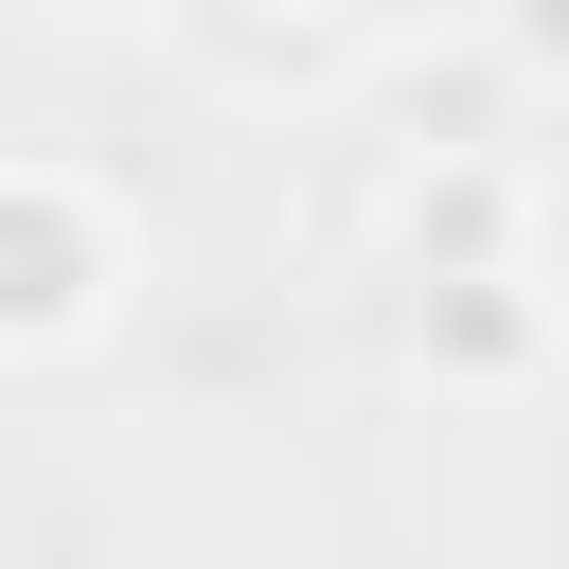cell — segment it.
Returning <instances> with one entry per match:
<instances>
[{
  "label": "cell",
  "mask_w": 569,
  "mask_h": 569,
  "mask_svg": "<svg viewBox=\"0 0 569 569\" xmlns=\"http://www.w3.org/2000/svg\"><path fill=\"white\" fill-rule=\"evenodd\" d=\"M124 213L71 178V160H0V356H71V338H107V302H124Z\"/></svg>",
  "instance_id": "1"
},
{
  "label": "cell",
  "mask_w": 569,
  "mask_h": 569,
  "mask_svg": "<svg viewBox=\"0 0 569 569\" xmlns=\"http://www.w3.org/2000/svg\"><path fill=\"white\" fill-rule=\"evenodd\" d=\"M391 249H409V284H498V267L533 249V213H516V160H409V196H391Z\"/></svg>",
  "instance_id": "2"
},
{
  "label": "cell",
  "mask_w": 569,
  "mask_h": 569,
  "mask_svg": "<svg viewBox=\"0 0 569 569\" xmlns=\"http://www.w3.org/2000/svg\"><path fill=\"white\" fill-rule=\"evenodd\" d=\"M409 356H427V391H516V373L551 356L533 267H498V284H409Z\"/></svg>",
  "instance_id": "3"
},
{
  "label": "cell",
  "mask_w": 569,
  "mask_h": 569,
  "mask_svg": "<svg viewBox=\"0 0 569 569\" xmlns=\"http://www.w3.org/2000/svg\"><path fill=\"white\" fill-rule=\"evenodd\" d=\"M480 36H498V71L569 89V0H480Z\"/></svg>",
  "instance_id": "4"
},
{
  "label": "cell",
  "mask_w": 569,
  "mask_h": 569,
  "mask_svg": "<svg viewBox=\"0 0 569 569\" xmlns=\"http://www.w3.org/2000/svg\"><path fill=\"white\" fill-rule=\"evenodd\" d=\"M320 18H356V36H409V18H445V0H320Z\"/></svg>",
  "instance_id": "5"
}]
</instances>
